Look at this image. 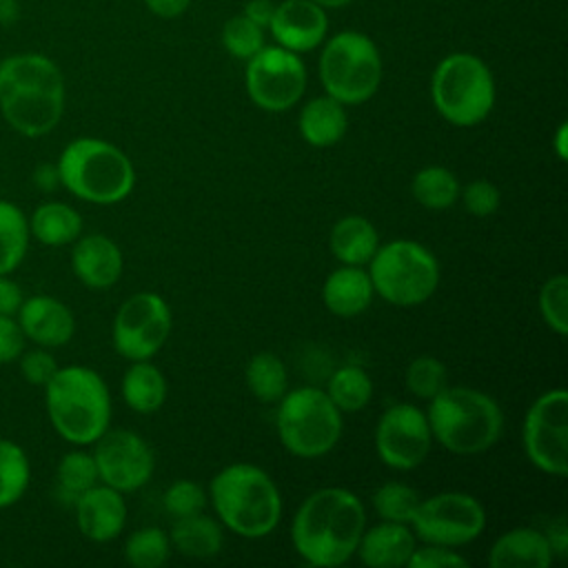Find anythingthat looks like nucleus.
<instances>
[{"mask_svg":"<svg viewBox=\"0 0 568 568\" xmlns=\"http://www.w3.org/2000/svg\"><path fill=\"white\" fill-rule=\"evenodd\" d=\"M408 526L422 544L462 548L484 532L486 510L468 493L444 490L422 499Z\"/></svg>","mask_w":568,"mask_h":568,"instance_id":"obj_12","label":"nucleus"},{"mask_svg":"<svg viewBox=\"0 0 568 568\" xmlns=\"http://www.w3.org/2000/svg\"><path fill=\"white\" fill-rule=\"evenodd\" d=\"M273 11H275V4L271 0H251V2H246L242 16H246L251 22H255L257 27L264 29L271 24Z\"/></svg>","mask_w":568,"mask_h":568,"instance_id":"obj_47","label":"nucleus"},{"mask_svg":"<svg viewBox=\"0 0 568 568\" xmlns=\"http://www.w3.org/2000/svg\"><path fill=\"white\" fill-rule=\"evenodd\" d=\"M206 501H209V495L204 493V488L191 479L173 481L162 495V506L166 515H171L173 519L204 513Z\"/></svg>","mask_w":568,"mask_h":568,"instance_id":"obj_40","label":"nucleus"},{"mask_svg":"<svg viewBox=\"0 0 568 568\" xmlns=\"http://www.w3.org/2000/svg\"><path fill=\"white\" fill-rule=\"evenodd\" d=\"M171 548L191 559H209L215 557L224 546L222 524L204 513L189 515L175 519L169 532Z\"/></svg>","mask_w":568,"mask_h":568,"instance_id":"obj_26","label":"nucleus"},{"mask_svg":"<svg viewBox=\"0 0 568 568\" xmlns=\"http://www.w3.org/2000/svg\"><path fill=\"white\" fill-rule=\"evenodd\" d=\"M33 184L44 191V193H51L60 186V173H58V166L55 164H40L36 166L33 171Z\"/></svg>","mask_w":568,"mask_h":568,"instance_id":"obj_48","label":"nucleus"},{"mask_svg":"<svg viewBox=\"0 0 568 568\" xmlns=\"http://www.w3.org/2000/svg\"><path fill=\"white\" fill-rule=\"evenodd\" d=\"M462 184L457 175L439 164L419 169L410 180V193L417 204L430 211H444L459 200Z\"/></svg>","mask_w":568,"mask_h":568,"instance_id":"obj_30","label":"nucleus"},{"mask_svg":"<svg viewBox=\"0 0 568 568\" xmlns=\"http://www.w3.org/2000/svg\"><path fill=\"white\" fill-rule=\"evenodd\" d=\"M82 215L67 202L49 200L33 209L29 233L47 246H67L82 235Z\"/></svg>","mask_w":568,"mask_h":568,"instance_id":"obj_27","label":"nucleus"},{"mask_svg":"<svg viewBox=\"0 0 568 568\" xmlns=\"http://www.w3.org/2000/svg\"><path fill=\"white\" fill-rule=\"evenodd\" d=\"M348 129V115L342 102L331 95L308 100L300 113V135L315 149L335 146Z\"/></svg>","mask_w":568,"mask_h":568,"instance_id":"obj_25","label":"nucleus"},{"mask_svg":"<svg viewBox=\"0 0 568 568\" xmlns=\"http://www.w3.org/2000/svg\"><path fill=\"white\" fill-rule=\"evenodd\" d=\"M122 397L126 406L140 415H151L166 399V379L151 359L133 362L122 377Z\"/></svg>","mask_w":568,"mask_h":568,"instance_id":"obj_28","label":"nucleus"},{"mask_svg":"<svg viewBox=\"0 0 568 568\" xmlns=\"http://www.w3.org/2000/svg\"><path fill=\"white\" fill-rule=\"evenodd\" d=\"M248 98L264 111H288L306 89V69L295 51L284 47H262L246 60Z\"/></svg>","mask_w":568,"mask_h":568,"instance_id":"obj_14","label":"nucleus"},{"mask_svg":"<svg viewBox=\"0 0 568 568\" xmlns=\"http://www.w3.org/2000/svg\"><path fill=\"white\" fill-rule=\"evenodd\" d=\"M16 315L24 337L44 348L64 346L75 333V317L71 308L53 295H31L22 300Z\"/></svg>","mask_w":568,"mask_h":568,"instance_id":"obj_19","label":"nucleus"},{"mask_svg":"<svg viewBox=\"0 0 568 568\" xmlns=\"http://www.w3.org/2000/svg\"><path fill=\"white\" fill-rule=\"evenodd\" d=\"M552 559L546 535L528 526L506 530L488 550L490 568H548Z\"/></svg>","mask_w":568,"mask_h":568,"instance_id":"obj_22","label":"nucleus"},{"mask_svg":"<svg viewBox=\"0 0 568 568\" xmlns=\"http://www.w3.org/2000/svg\"><path fill=\"white\" fill-rule=\"evenodd\" d=\"M60 184L89 204H118L135 186V169L129 155L102 138L71 140L58 162Z\"/></svg>","mask_w":568,"mask_h":568,"instance_id":"obj_6","label":"nucleus"},{"mask_svg":"<svg viewBox=\"0 0 568 568\" xmlns=\"http://www.w3.org/2000/svg\"><path fill=\"white\" fill-rule=\"evenodd\" d=\"M222 44L231 55L248 60L264 47V31L246 16H235L222 29Z\"/></svg>","mask_w":568,"mask_h":568,"instance_id":"obj_39","label":"nucleus"},{"mask_svg":"<svg viewBox=\"0 0 568 568\" xmlns=\"http://www.w3.org/2000/svg\"><path fill=\"white\" fill-rule=\"evenodd\" d=\"M415 546L417 537L408 524L379 521L364 528L355 555L371 568H402L408 564Z\"/></svg>","mask_w":568,"mask_h":568,"instance_id":"obj_21","label":"nucleus"},{"mask_svg":"<svg viewBox=\"0 0 568 568\" xmlns=\"http://www.w3.org/2000/svg\"><path fill=\"white\" fill-rule=\"evenodd\" d=\"M404 382L415 397L428 402L448 386V373L442 359L433 355H419L408 364Z\"/></svg>","mask_w":568,"mask_h":568,"instance_id":"obj_37","label":"nucleus"},{"mask_svg":"<svg viewBox=\"0 0 568 568\" xmlns=\"http://www.w3.org/2000/svg\"><path fill=\"white\" fill-rule=\"evenodd\" d=\"M244 377L253 397H257L264 404L280 402V397L286 393V386H288L286 366L271 351L255 353L246 364Z\"/></svg>","mask_w":568,"mask_h":568,"instance_id":"obj_33","label":"nucleus"},{"mask_svg":"<svg viewBox=\"0 0 568 568\" xmlns=\"http://www.w3.org/2000/svg\"><path fill=\"white\" fill-rule=\"evenodd\" d=\"M539 313L546 326L564 337L568 333V277L557 273L539 288Z\"/></svg>","mask_w":568,"mask_h":568,"instance_id":"obj_38","label":"nucleus"},{"mask_svg":"<svg viewBox=\"0 0 568 568\" xmlns=\"http://www.w3.org/2000/svg\"><path fill=\"white\" fill-rule=\"evenodd\" d=\"M406 566H410V568H453V566H468V559L462 557L455 548L439 546V544H422V546H415Z\"/></svg>","mask_w":568,"mask_h":568,"instance_id":"obj_42","label":"nucleus"},{"mask_svg":"<svg viewBox=\"0 0 568 568\" xmlns=\"http://www.w3.org/2000/svg\"><path fill=\"white\" fill-rule=\"evenodd\" d=\"M217 521L244 539L271 535L282 519V495L266 470L248 462L224 466L209 484Z\"/></svg>","mask_w":568,"mask_h":568,"instance_id":"obj_3","label":"nucleus"},{"mask_svg":"<svg viewBox=\"0 0 568 568\" xmlns=\"http://www.w3.org/2000/svg\"><path fill=\"white\" fill-rule=\"evenodd\" d=\"M191 0H144V4L160 18H175L186 11Z\"/></svg>","mask_w":568,"mask_h":568,"instance_id":"obj_49","label":"nucleus"},{"mask_svg":"<svg viewBox=\"0 0 568 568\" xmlns=\"http://www.w3.org/2000/svg\"><path fill=\"white\" fill-rule=\"evenodd\" d=\"M171 555V539L155 526L133 530L124 541V559L135 568H160Z\"/></svg>","mask_w":568,"mask_h":568,"instance_id":"obj_35","label":"nucleus"},{"mask_svg":"<svg viewBox=\"0 0 568 568\" xmlns=\"http://www.w3.org/2000/svg\"><path fill=\"white\" fill-rule=\"evenodd\" d=\"M44 406L53 430L69 444H93L111 424V393L100 373L71 364L44 386Z\"/></svg>","mask_w":568,"mask_h":568,"instance_id":"obj_4","label":"nucleus"},{"mask_svg":"<svg viewBox=\"0 0 568 568\" xmlns=\"http://www.w3.org/2000/svg\"><path fill=\"white\" fill-rule=\"evenodd\" d=\"M313 2H317V4H322V7H331V9H337V7H344V4H348L351 0H313Z\"/></svg>","mask_w":568,"mask_h":568,"instance_id":"obj_52","label":"nucleus"},{"mask_svg":"<svg viewBox=\"0 0 568 568\" xmlns=\"http://www.w3.org/2000/svg\"><path fill=\"white\" fill-rule=\"evenodd\" d=\"M328 399L335 404V408L344 413H357L368 406L373 397V379L371 375L357 366V364H346L339 366L331 377L324 388Z\"/></svg>","mask_w":568,"mask_h":568,"instance_id":"obj_31","label":"nucleus"},{"mask_svg":"<svg viewBox=\"0 0 568 568\" xmlns=\"http://www.w3.org/2000/svg\"><path fill=\"white\" fill-rule=\"evenodd\" d=\"M320 80L326 95L344 106L371 100L382 82V58L375 42L357 31L333 36L320 55Z\"/></svg>","mask_w":568,"mask_h":568,"instance_id":"obj_10","label":"nucleus"},{"mask_svg":"<svg viewBox=\"0 0 568 568\" xmlns=\"http://www.w3.org/2000/svg\"><path fill=\"white\" fill-rule=\"evenodd\" d=\"M366 528V508L348 488L326 486L313 490L295 510L291 544L295 552L317 568L346 564Z\"/></svg>","mask_w":568,"mask_h":568,"instance_id":"obj_1","label":"nucleus"},{"mask_svg":"<svg viewBox=\"0 0 568 568\" xmlns=\"http://www.w3.org/2000/svg\"><path fill=\"white\" fill-rule=\"evenodd\" d=\"M375 297L371 275L364 266H337L322 286L324 306L337 317H355L364 313Z\"/></svg>","mask_w":568,"mask_h":568,"instance_id":"obj_23","label":"nucleus"},{"mask_svg":"<svg viewBox=\"0 0 568 568\" xmlns=\"http://www.w3.org/2000/svg\"><path fill=\"white\" fill-rule=\"evenodd\" d=\"M268 27L280 47L304 53L324 40L328 18L324 7L313 0H284L275 4Z\"/></svg>","mask_w":568,"mask_h":568,"instance_id":"obj_18","label":"nucleus"},{"mask_svg":"<svg viewBox=\"0 0 568 568\" xmlns=\"http://www.w3.org/2000/svg\"><path fill=\"white\" fill-rule=\"evenodd\" d=\"M379 246L377 229L364 215L339 217L328 235V248L339 264L366 266Z\"/></svg>","mask_w":568,"mask_h":568,"instance_id":"obj_24","label":"nucleus"},{"mask_svg":"<svg viewBox=\"0 0 568 568\" xmlns=\"http://www.w3.org/2000/svg\"><path fill=\"white\" fill-rule=\"evenodd\" d=\"M20 362V373L22 377L33 384V386H47L49 379L55 375V371L60 368L55 357L44 348H36V351H27L18 357Z\"/></svg>","mask_w":568,"mask_h":568,"instance_id":"obj_43","label":"nucleus"},{"mask_svg":"<svg viewBox=\"0 0 568 568\" xmlns=\"http://www.w3.org/2000/svg\"><path fill=\"white\" fill-rule=\"evenodd\" d=\"M552 149H555V155L559 162H566L568 158V124L561 122L557 133H555V142H552Z\"/></svg>","mask_w":568,"mask_h":568,"instance_id":"obj_50","label":"nucleus"},{"mask_svg":"<svg viewBox=\"0 0 568 568\" xmlns=\"http://www.w3.org/2000/svg\"><path fill=\"white\" fill-rule=\"evenodd\" d=\"M430 98L437 113L455 126L484 122L495 106V80L473 53H450L433 71Z\"/></svg>","mask_w":568,"mask_h":568,"instance_id":"obj_9","label":"nucleus"},{"mask_svg":"<svg viewBox=\"0 0 568 568\" xmlns=\"http://www.w3.org/2000/svg\"><path fill=\"white\" fill-rule=\"evenodd\" d=\"M29 220L24 215V211L9 202V200H0V273L9 275L13 273L27 251H29Z\"/></svg>","mask_w":568,"mask_h":568,"instance_id":"obj_29","label":"nucleus"},{"mask_svg":"<svg viewBox=\"0 0 568 568\" xmlns=\"http://www.w3.org/2000/svg\"><path fill=\"white\" fill-rule=\"evenodd\" d=\"M526 459L552 477L568 475V390L541 393L526 410L521 424Z\"/></svg>","mask_w":568,"mask_h":568,"instance_id":"obj_11","label":"nucleus"},{"mask_svg":"<svg viewBox=\"0 0 568 568\" xmlns=\"http://www.w3.org/2000/svg\"><path fill=\"white\" fill-rule=\"evenodd\" d=\"M64 75L49 55L27 51L0 60V113L16 133H51L64 115Z\"/></svg>","mask_w":568,"mask_h":568,"instance_id":"obj_2","label":"nucleus"},{"mask_svg":"<svg viewBox=\"0 0 568 568\" xmlns=\"http://www.w3.org/2000/svg\"><path fill=\"white\" fill-rule=\"evenodd\" d=\"M71 268L87 288L104 291L122 277L124 255L111 237L102 233H89L73 242Z\"/></svg>","mask_w":568,"mask_h":568,"instance_id":"obj_20","label":"nucleus"},{"mask_svg":"<svg viewBox=\"0 0 568 568\" xmlns=\"http://www.w3.org/2000/svg\"><path fill=\"white\" fill-rule=\"evenodd\" d=\"M433 448V435L426 410L399 402L388 406L375 426L377 457L393 470H413L422 466Z\"/></svg>","mask_w":568,"mask_h":568,"instance_id":"obj_15","label":"nucleus"},{"mask_svg":"<svg viewBox=\"0 0 568 568\" xmlns=\"http://www.w3.org/2000/svg\"><path fill=\"white\" fill-rule=\"evenodd\" d=\"M31 481V464L24 448L11 439H0V508L20 501Z\"/></svg>","mask_w":568,"mask_h":568,"instance_id":"obj_34","label":"nucleus"},{"mask_svg":"<svg viewBox=\"0 0 568 568\" xmlns=\"http://www.w3.org/2000/svg\"><path fill=\"white\" fill-rule=\"evenodd\" d=\"M342 413L317 386L286 390L277 402L275 430L295 457L315 459L331 453L342 437Z\"/></svg>","mask_w":568,"mask_h":568,"instance_id":"obj_8","label":"nucleus"},{"mask_svg":"<svg viewBox=\"0 0 568 568\" xmlns=\"http://www.w3.org/2000/svg\"><path fill=\"white\" fill-rule=\"evenodd\" d=\"M93 444L91 455L98 466L100 484L120 493H133L153 477L155 455L138 433L115 428L102 433Z\"/></svg>","mask_w":568,"mask_h":568,"instance_id":"obj_16","label":"nucleus"},{"mask_svg":"<svg viewBox=\"0 0 568 568\" xmlns=\"http://www.w3.org/2000/svg\"><path fill=\"white\" fill-rule=\"evenodd\" d=\"M18 20V0H0V24L9 27Z\"/></svg>","mask_w":568,"mask_h":568,"instance_id":"obj_51","label":"nucleus"},{"mask_svg":"<svg viewBox=\"0 0 568 568\" xmlns=\"http://www.w3.org/2000/svg\"><path fill=\"white\" fill-rule=\"evenodd\" d=\"M422 495L402 481H386L373 493V508L382 521L410 524Z\"/></svg>","mask_w":568,"mask_h":568,"instance_id":"obj_36","label":"nucleus"},{"mask_svg":"<svg viewBox=\"0 0 568 568\" xmlns=\"http://www.w3.org/2000/svg\"><path fill=\"white\" fill-rule=\"evenodd\" d=\"M366 266L375 295L402 308L424 304L437 291L442 277L433 251L415 240L379 244Z\"/></svg>","mask_w":568,"mask_h":568,"instance_id":"obj_7","label":"nucleus"},{"mask_svg":"<svg viewBox=\"0 0 568 568\" xmlns=\"http://www.w3.org/2000/svg\"><path fill=\"white\" fill-rule=\"evenodd\" d=\"M24 331L13 315H0V364L18 362L24 353Z\"/></svg>","mask_w":568,"mask_h":568,"instance_id":"obj_44","label":"nucleus"},{"mask_svg":"<svg viewBox=\"0 0 568 568\" xmlns=\"http://www.w3.org/2000/svg\"><path fill=\"white\" fill-rule=\"evenodd\" d=\"M22 300V288L9 275L0 273V315H16Z\"/></svg>","mask_w":568,"mask_h":568,"instance_id":"obj_45","label":"nucleus"},{"mask_svg":"<svg viewBox=\"0 0 568 568\" xmlns=\"http://www.w3.org/2000/svg\"><path fill=\"white\" fill-rule=\"evenodd\" d=\"M171 308L166 300L151 291L126 297L113 317V348L129 362L151 359L171 335Z\"/></svg>","mask_w":568,"mask_h":568,"instance_id":"obj_13","label":"nucleus"},{"mask_svg":"<svg viewBox=\"0 0 568 568\" xmlns=\"http://www.w3.org/2000/svg\"><path fill=\"white\" fill-rule=\"evenodd\" d=\"M426 419L433 442L453 455H479L504 433L499 404L473 386H446L428 399Z\"/></svg>","mask_w":568,"mask_h":568,"instance_id":"obj_5","label":"nucleus"},{"mask_svg":"<svg viewBox=\"0 0 568 568\" xmlns=\"http://www.w3.org/2000/svg\"><path fill=\"white\" fill-rule=\"evenodd\" d=\"M95 484H100V477L91 453L69 450L62 455L55 468V495L60 501L73 506L75 499Z\"/></svg>","mask_w":568,"mask_h":568,"instance_id":"obj_32","label":"nucleus"},{"mask_svg":"<svg viewBox=\"0 0 568 568\" xmlns=\"http://www.w3.org/2000/svg\"><path fill=\"white\" fill-rule=\"evenodd\" d=\"M73 510L80 532L95 544L113 541L120 537L126 524L124 493L106 484H95L93 488L84 490L75 499Z\"/></svg>","mask_w":568,"mask_h":568,"instance_id":"obj_17","label":"nucleus"},{"mask_svg":"<svg viewBox=\"0 0 568 568\" xmlns=\"http://www.w3.org/2000/svg\"><path fill=\"white\" fill-rule=\"evenodd\" d=\"M459 197L464 202V209L473 215V217H488L499 209L501 202V193L499 189L488 182V180H473L468 182L462 191Z\"/></svg>","mask_w":568,"mask_h":568,"instance_id":"obj_41","label":"nucleus"},{"mask_svg":"<svg viewBox=\"0 0 568 568\" xmlns=\"http://www.w3.org/2000/svg\"><path fill=\"white\" fill-rule=\"evenodd\" d=\"M544 535H546V539L550 544L552 555L555 557H564L566 548H568V524H566V517L559 515L557 519H552Z\"/></svg>","mask_w":568,"mask_h":568,"instance_id":"obj_46","label":"nucleus"}]
</instances>
